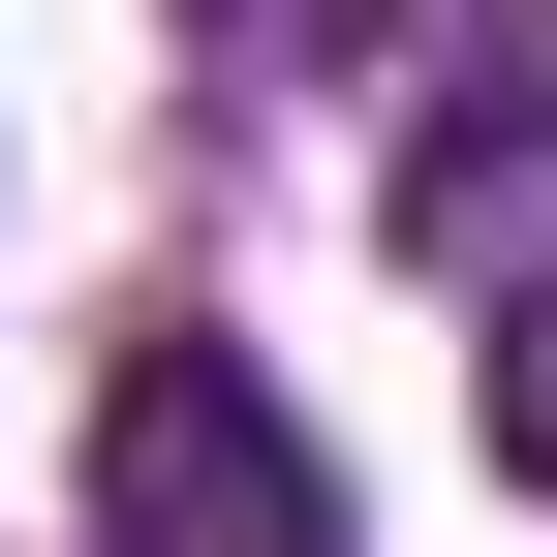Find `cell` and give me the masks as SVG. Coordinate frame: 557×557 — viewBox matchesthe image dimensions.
I'll use <instances>...</instances> for the list:
<instances>
[{
    "label": "cell",
    "mask_w": 557,
    "mask_h": 557,
    "mask_svg": "<svg viewBox=\"0 0 557 557\" xmlns=\"http://www.w3.org/2000/svg\"><path fill=\"white\" fill-rule=\"evenodd\" d=\"M94 557H341V465L248 403V341H124L94 372Z\"/></svg>",
    "instance_id": "cell-1"
},
{
    "label": "cell",
    "mask_w": 557,
    "mask_h": 557,
    "mask_svg": "<svg viewBox=\"0 0 557 557\" xmlns=\"http://www.w3.org/2000/svg\"><path fill=\"white\" fill-rule=\"evenodd\" d=\"M403 248H434V278H557V94H527V32L465 62V124L403 156Z\"/></svg>",
    "instance_id": "cell-2"
},
{
    "label": "cell",
    "mask_w": 557,
    "mask_h": 557,
    "mask_svg": "<svg viewBox=\"0 0 557 557\" xmlns=\"http://www.w3.org/2000/svg\"><path fill=\"white\" fill-rule=\"evenodd\" d=\"M496 465H527V496H557V278H527V310H496Z\"/></svg>",
    "instance_id": "cell-3"
}]
</instances>
